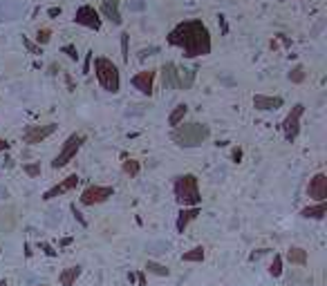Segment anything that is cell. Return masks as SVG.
I'll list each match as a JSON object with an SVG mask.
<instances>
[{
	"label": "cell",
	"mask_w": 327,
	"mask_h": 286,
	"mask_svg": "<svg viewBox=\"0 0 327 286\" xmlns=\"http://www.w3.org/2000/svg\"><path fill=\"white\" fill-rule=\"evenodd\" d=\"M231 159H233V163H240V161H242V148H233Z\"/></svg>",
	"instance_id": "32"
},
{
	"label": "cell",
	"mask_w": 327,
	"mask_h": 286,
	"mask_svg": "<svg viewBox=\"0 0 327 286\" xmlns=\"http://www.w3.org/2000/svg\"><path fill=\"white\" fill-rule=\"evenodd\" d=\"M269 273L274 277L282 275V255H274V261H271V266H269Z\"/></svg>",
	"instance_id": "26"
},
{
	"label": "cell",
	"mask_w": 327,
	"mask_h": 286,
	"mask_svg": "<svg viewBox=\"0 0 327 286\" xmlns=\"http://www.w3.org/2000/svg\"><path fill=\"white\" fill-rule=\"evenodd\" d=\"M208 137H211L208 125L197 123V121H193V123H180L177 127H172V132H170V141L175 145H180V148H197Z\"/></svg>",
	"instance_id": "2"
},
{
	"label": "cell",
	"mask_w": 327,
	"mask_h": 286,
	"mask_svg": "<svg viewBox=\"0 0 327 286\" xmlns=\"http://www.w3.org/2000/svg\"><path fill=\"white\" fill-rule=\"evenodd\" d=\"M108 18L112 25H121V11H119V0H101V14Z\"/></svg>",
	"instance_id": "14"
},
{
	"label": "cell",
	"mask_w": 327,
	"mask_h": 286,
	"mask_svg": "<svg viewBox=\"0 0 327 286\" xmlns=\"http://www.w3.org/2000/svg\"><path fill=\"white\" fill-rule=\"evenodd\" d=\"M287 259L292 261V264H298V266H305L307 264V251L300 246H292L287 251Z\"/></svg>",
	"instance_id": "20"
},
{
	"label": "cell",
	"mask_w": 327,
	"mask_h": 286,
	"mask_svg": "<svg viewBox=\"0 0 327 286\" xmlns=\"http://www.w3.org/2000/svg\"><path fill=\"white\" fill-rule=\"evenodd\" d=\"M146 271H148V273H152V275H157V277H168V275H170L168 266L159 264V261H152V259H148V261H146Z\"/></svg>",
	"instance_id": "23"
},
{
	"label": "cell",
	"mask_w": 327,
	"mask_h": 286,
	"mask_svg": "<svg viewBox=\"0 0 327 286\" xmlns=\"http://www.w3.org/2000/svg\"><path fill=\"white\" fill-rule=\"evenodd\" d=\"M139 170H141V163L137 159H126V161H123V172H126L128 177H137Z\"/></svg>",
	"instance_id": "24"
},
{
	"label": "cell",
	"mask_w": 327,
	"mask_h": 286,
	"mask_svg": "<svg viewBox=\"0 0 327 286\" xmlns=\"http://www.w3.org/2000/svg\"><path fill=\"white\" fill-rule=\"evenodd\" d=\"M172 192H175L177 204L184 206V208H195V206L202 204V192H200V179L195 174H180L175 177V184H172Z\"/></svg>",
	"instance_id": "3"
},
{
	"label": "cell",
	"mask_w": 327,
	"mask_h": 286,
	"mask_svg": "<svg viewBox=\"0 0 327 286\" xmlns=\"http://www.w3.org/2000/svg\"><path fill=\"white\" fill-rule=\"evenodd\" d=\"M305 114V105L303 103H296V105L289 109V114L285 117V121H282V135H285V139L289 143H294L296 139H298L300 135V119H303Z\"/></svg>",
	"instance_id": "6"
},
{
	"label": "cell",
	"mask_w": 327,
	"mask_h": 286,
	"mask_svg": "<svg viewBox=\"0 0 327 286\" xmlns=\"http://www.w3.org/2000/svg\"><path fill=\"white\" fill-rule=\"evenodd\" d=\"M79 174H70V177L67 179H63L61 181V184H56L54 188H49V190L43 194V199H45V202H52V199H56V197H61V194H65V192H72L74 188L79 186Z\"/></svg>",
	"instance_id": "11"
},
{
	"label": "cell",
	"mask_w": 327,
	"mask_h": 286,
	"mask_svg": "<svg viewBox=\"0 0 327 286\" xmlns=\"http://www.w3.org/2000/svg\"><path fill=\"white\" fill-rule=\"evenodd\" d=\"M186 114H188V105H184V103H182V105H177L168 114V125L170 127H177L180 123H184V117H186Z\"/></svg>",
	"instance_id": "21"
},
{
	"label": "cell",
	"mask_w": 327,
	"mask_h": 286,
	"mask_svg": "<svg viewBox=\"0 0 327 286\" xmlns=\"http://www.w3.org/2000/svg\"><path fill=\"white\" fill-rule=\"evenodd\" d=\"M90 58H92V52H88V58H85V74L90 72Z\"/></svg>",
	"instance_id": "36"
},
{
	"label": "cell",
	"mask_w": 327,
	"mask_h": 286,
	"mask_svg": "<svg viewBox=\"0 0 327 286\" xmlns=\"http://www.w3.org/2000/svg\"><path fill=\"white\" fill-rule=\"evenodd\" d=\"M204 257H206L204 246H195V248H190V251H186L182 255V261H193V264H200V261H204Z\"/></svg>",
	"instance_id": "22"
},
{
	"label": "cell",
	"mask_w": 327,
	"mask_h": 286,
	"mask_svg": "<svg viewBox=\"0 0 327 286\" xmlns=\"http://www.w3.org/2000/svg\"><path fill=\"white\" fill-rule=\"evenodd\" d=\"M112 194H114L112 186H88L81 192V204L83 206H97V204L108 202Z\"/></svg>",
	"instance_id": "7"
},
{
	"label": "cell",
	"mask_w": 327,
	"mask_h": 286,
	"mask_svg": "<svg viewBox=\"0 0 327 286\" xmlns=\"http://www.w3.org/2000/svg\"><path fill=\"white\" fill-rule=\"evenodd\" d=\"M85 143V135H72V137H67V141L63 143V148H61V152L56 157H54V161H52V168L54 170H59V168H63L67 166L74 157H76V152L81 150V145Z\"/></svg>",
	"instance_id": "5"
},
{
	"label": "cell",
	"mask_w": 327,
	"mask_h": 286,
	"mask_svg": "<svg viewBox=\"0 0 327 286\" xmlns=\"http://www.w3.org/2000/svg\"><path fill=\"white\" fill-rule=\"evenodd\" d=\"M23 172H27L32 179H36L41 177V166L39 163H27V166H23Z\"/></svg>",
	"instance_id": "28"
},
{
	"label": "cell",
	"mask_w": 327,
	"mask_h": 286,
	"mask_svg": "<svg viewBox=\"0 0 327 286\" xmlns=\"http://www.w3.org/2000/svg\"><path fill=\"white\" fill-rule=\"evenodd\" d=\"M305 76H307L305 65H296V68L289 72V81H292V83H303V81H305Z\"/></svg>",
	"instance_id": "25"
},
{
	"label": "cell",
	"mask_w": 327,
	"mask_h": 286,
	"mask_svg": "<svg viewBox=\"0 0 327 286\" xmlns=\"http://www.w3.org/2000/svg\"><path fill=\"white\" fill-rule=\"evenodd\" d=\"M41 286H47V284H41Z\"/></svg>",
	"instance_id": "39"
},
{
	"label": "cell",
	"mask_w": 327,
	"mask_h": 286,
	"mask_svg": "<svg viewBox=\"0 0 327 286\" xmlns=\"http://www.w3.org/2000/svg\"><path fill=\"white\" fill-rule=\"evenodd\" d=\"M72 215H74V219H79V224H81V226H88V222H85L83 215L76 210V206H72Z\"/></svg>",
	"instance_id": "33"
},
{
	"label": "cell",
	"mask_w": 327,
	"mask_h": 286,
	"mask_svg": "<svg viewBox=\"0 0 327 286\" xmlns=\"http://www.w3.org/2000/svg\"><path fill=\"white\" fill-rule=\"evenodd\" d=\"M197 215H200V206H195V208H182L180 215H177V222H175L177 233H184L188 228V224L197 219Z\"/></svg>",
	"instance_id": "15"
},
{
	"label": "cell",
	"mask_w": 327,
	"mask_h": 286,
	"mask_svg": "<svg viewBox=\"0 0 327 286\" xmlns=\"http://www.w3.org/2000/svg\"><path fill=\"white\" fill-rule=\"evenodd\" d=\"M285 105V101L280 96H267V94H256L254 96V107L260 109V112H267V109H278Z\"/></svg>",
	"instance_id": "13"
},
{
	"label": "cell",
	"mask_w": 327,
	"mask_h": 286,
	"mask_svg": "<svg viewBox=\"0 0 327 286\" xmlns=\"http://www.w3.org/2000/svg\"><path fill=\"white\" fill-rule=\"evenodd\" d=\"M79 275H81V266H70V269L61 271L59 282H61V286H74V284H76V279H79Z\"/></svg>",
	"instance_id": "18"
},
{
	"label": "cell",
	"mask_w": 327,
	"mask_h": 286,
	"mask_svg": "<svg viewBox=\"0 0 327 286\" xmlns=\"http://www.w3.org/2000/svg\"><path fill=\"white\" fill-rule=\"evenodd\" d=\"M41 248L45 251V255H49V257H56V251H54V248L49 246V244H41Z\"/></svg>",
	"instance_id": "34"
},
{
	"label": "cell",
	"mask_w": 327,
	"mask_h": 286,
	"mask_svg": "<svg viewBox=\"0 0 327 286\" xmlns=\"http://www.w3.org/2000/svg\"><path fill=\"white\" fill-rule=\"evenodd\" d=\"M61 52L67 54V56H70V60H79V52H76V47H74V45H65Z\"/></svg>",
	"instance_id": "30"
},
{
	"label": "cell",
	"mask_w": 327,
	"mask_h": 286,
	"mask_svg": "<svg viewBox=\"0 0 327 286\" xmlns=\"http://www.w3.org/2000/svg\"><path fill=\"white\" fill-rule=\"evenodd\" d=\"M94 74L101 83V87L110 94H117L121 90V74H119V68L112 63L110 58L106 56H97L94 58Z\"/></svg>",
	"instance_id": "4"
},
{
	"label": "cell",
	"mask_w": 327,
	"mask_h": 286,
	"mask_svg": "<svg viewBox=\"0 0 327 286\" xmlns=\"http://www.w3.org/2000/svg\"><path fill=\"white\" fill-rule=\"evenodd\" d=\"M74 23H76V25H81V27H88V29H94V32H99V29H101L103 18L99 16V11L94 7L83 5V7H79L76 14H74Z\"/></svg>",
	"instance_id": "8"
},
{
	"label": "cell",
	"mask_w": 327,
	"mask_h": 286,
	"mask_svg": "<svg viewBox=\"0 0 327 286\" xmlns=\"http://www.w3.org/2000/svg\"><path fill=\"white\" fill-rule=\"evenodd\" d=\"M128 38H130L128 34H121V56H123V60L130 58V54H128Z\"/></svg>",
	"instance_id": "29"
},
{
	"label": "cell",
	"mask_w": 327,
	"mask_h": 286,
	"mask_svg": "<svg viewBox=\"0 0 327 286\" xmlns=\"http://www.w3.org/2000/svg\"><path fill=\"white\" fill-rule=\"evenodd\" d=\"M49 38H52V32H49L47 27H43V29L36 32V42H39V45H47Z\"/></svg>",
	"instance_id": "27"
},
{
	"label": "cell",
	"mask_w": 327,
	"mask_h": 286,
	"mask_svg": "<svg viewBox=\"0 0 327 286\" xmlns=\"http://www.w3.org/2000/svg\"><path fill=\"white\" fill-rule=\"evenodd\" d=\"M162 85L164 90H177V65L166 63L162 68Z\"/></svg>",
	"instance_id": "16"
},
{
	"label": "cell",
	"mask_w": 327,
	"mask_h": 286,
	"mask_svg": "<svg viewBox=\"0 0 327 286\" xmlns=\"http://www.w3.org/2000/svg\"><path fill=\"white\" fill-rule=\"evenodd\" d=\"M195 74H197L195 68H190V70H180V68H177V90H190V87H193Z\"/></svg>",
	"instance_id": "17"
},
{
	"label": "cell",
	"mask_w": 327,
	"mask_h": 286,
	"mask_svg": "<svg viewBox=\"0 0 327 286\" xmlns=\"http://www.w3.org/2000/svg\"><path fill=\"white\" fill-rule=\"evenodd\" d=\"M5 150H9V143L5 139H0V152H5Z\"/></svg>",
	"instance_id": "35"
},
{
	"label": "cell",
	"mask_w": 327,
	"mask_h": 286,
	"mask_svg": "<svg viewBox=\"0 0 327 286\" xmlns=\"http://www.w3.org/2000/svg\"><path fill=\"white\" fill-rule=\"evenodd\" d=\"M307 194L316 202H325L327 199V174L325 172H316L314 177L310 179V186H307Z\"/></svg>",
	"instance_id": "10"
},
{
	"label": "cell",
	"mask_w": 327,
	"mask_h": 286,
	"mask_svg": "<svg viewBox=\"0 0 327 286\" xmlns=\"http://www.w3.org/2000/svg\"><path fill=\"white\" fill-rule=\"evenodd\" d=\"M23 45L27 47V50L32 52V54H41V47H39V45H34L32 40H27V38H25V36H23Z\"/></svg>",
	"instance_id": "31"
},
{
	"label": "cell",
	"mask_w": 327,
	"mask_h": 286,
	"mask_svg": "<svg viewBox=\"0 0 327 286\" xmlns=\"http://www.w3.org/2000/svg\"><path fill=\"white\" fill-rule=\"evenodd\" d=\"M155 74H157L155 70H144V72H139V74H134L132 81H130L132 87L139 90L141 94H148V96H150V94H152V83H155Z\"/></svg>",
	"instance_id": "12"
},
{
	"label": "cell",
	"mask_w": 327,
	"mask_h": 286,
	"mask_svg": "<svg viewBox=\"0 0 327 286\" xmlns=\"http://www.w3.org/2000/svg\"><path fill=\"white\" fill-rule=\"evenodd\" d=\"M166 40L172 47H180L186 58H197V56H206L213 50L211 34L208 27L202 20H184L177 27L170 29V34L166 36Z\"/></svg>",
	"instance_id": "1"
},
{
	"label": "cell",
	"mask_w": 327,
	"mask_h": 286,
	"mask_svg": "<svg viewBox=\"0 0 327 286\" xmlns=\"http://www.w3.org/2000/svg\"><path fill=\"white\" fill-rule=\"evenodd\" d=\"M0 286H9V282L7 279H0Z\"/></svg>",
	"instance_id": "38"
},
{
	"label": "cell",
	"mask_w": 327,
	"mask_h": 286,
	"mask_svg": "<svg viewBox=\"0 0 327 286\" xmlns=\"http://www.w3.org/2000/svg\"><path fill=\"white\" fill-rule=\"evenodd\" d=\"M327 215V204L325 202H320L316 206H307V208L300 210V217H305V219H323Z\"/></svg>",
	"instance_id": "19"
},
{
	"label": "cell",
	"mask_w": 327,
	"mask_h": 286,
	"mask_svg": "<svg viewBox=\"0 0 327 286\" xmlns=\"http://www.w3.org/2000/svg\"><path fill=\"white\" fill-rule=\"evenodd\" d=\"M49 16H61V7H52L49 9Z\"/></svg>",
	"instance_id": "37"
},
{
	"label": "cell",
	"mask_w": 327,
	"mask_h": 286,
	"mask_svg": "<svg viewBox=\"0 0 327 286\" xmlns=\"http://www.w3.org/2000/svg\"><path fill=\"white\" fill-rule=\"evenodd\" d=\"M56 123H47V125H29L27 130L23 132V141L27 145H36L41 141H45L47 137H52L56 132Z\"/></svg>",
	"instance_id": "9"
}]
</instances>
